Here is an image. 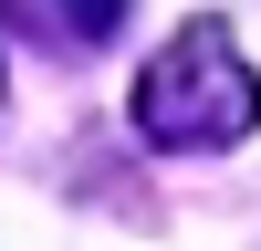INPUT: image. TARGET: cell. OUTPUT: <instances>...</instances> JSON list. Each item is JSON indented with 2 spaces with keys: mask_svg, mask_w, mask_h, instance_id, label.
Masks as SVG:
<instances>
[{
  "mask_svg": "<svg viewBox=\"0 0 261 251\" xmlns=\"http://www.w3.org/2000/svg\"><path fill=\"white\" fill-rule=\"evenodd\" d=\"M11 21L32 42H53V53H105L125 32V0H11Z\"/></svg>",
  "mask_w": 261,
  "mask_h": 251,
  "instance_id": "cell-2",
  "label": "cell"
},
{
  "mask_svg": "<svg viewBox=\"0 0 261 251\" xmlns=\"http://www.w3.org/2000/svg\"><path fill=\"white\" fill-rule=\"evenodd\" d=\"M261 126V73L241 63V42L220 21H188L167 32V53L136 73V136L167 157H199V146H241Z\"/></svg>",
  "mask_w": 261,
  "mask_h": 251,
  "instance_id": "cell-1",
  "label": "cell"
}]
</instances>
